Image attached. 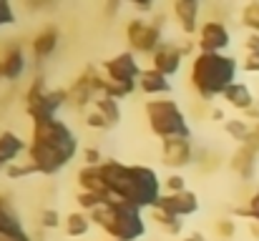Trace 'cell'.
Masks as SVG:
<instances>
[{
	"mask_svg": "<svg viewBox=\"0 0 259 241\" xmlns=\"http://www.w3.org/2000/svg\"><path fill=\"white\" fill-rule=\"evenodd\" d=\"M78 154V138L58 116L33 118V133L28 143V163L43 176H56Z\"/></svg>",
	"mask_w": 259,
	"mask_h": 241,
	"instance_id": "cell-1",
	"label": "cell"
},
{
	"mask_svg": "<svg viewBox=\"0 0 259 241\" xmlns=\"http://www.w3.org/2000/svg\"><path fill=\"white\" fill-rule=\"evenodd\" d=\"M101 171L106 176L108 191L113 199L136 206V209H149L154 211L161 194V178L151 166H141V163H121L116 159H106L101 163Z\"/></svg>",
	"mask_w": 259,
	"mask_h": 241,
	"instance_id": "cell-2",
	"label": "cell"
},
{
	"mask_svg": "<svg viewBox=\"0 0 259 241\" xmlns=\"http://www.w3.org/2000/svg\"><path fill=\"white\" fill-rule=\"evenodd\" d=\"M237 71L239 63L229 53H196L191 61L189 83L194 93L204 103H209L217 95H224L232 83H237Z\"/></svg>",
	"mask_w": 259,
	"mask_h": 241,
	"instance_id": "cell-3",
	"label": "cell"
},
{
	"mask_svg": "<svg viewBox=\"0 0 259 241\" xmlns=\"http://www.w3.org/2000/svg\"><path fill=\"white\" fill-rule=\"evenodd\" d=\"M93 226L103 229L113 241H139L146 234V219L144 211L136 206H128L118 199H111L93 214H88Z\"/></svg>",
	"mask_w": 259,
	"mask_h": 241,
	"instance_id": "cell-4",
	"label": "cell"
},
{
	"mask_svg": "<svg viewBox=\"0 0 259 241\" xmlns=\"http://www.w3.org/2000/svg\"><path fill=\"white\" fill-rule=\"evenodd\" d=\"M144 113H146L149 131L156 138H161V141H169V138H191V128H189L186 113L181 111V106L176 101H171V98L146 101Z\"/></svg>",
	"mask_w": 259,
	"mask_h": 241,
	"instance_id": "cell-5",
	"label": "cell"
},
{
	"mask_svg": "<svg viewBox=\"0 0 259 241\" xmlns=\"http://www.w3.org/2000/svg\"><path fill=\"white\" fill-rule=\"evenodd\" d=\"M164 15H154L151 20L144 18H134L126 25V40L131 45V53H144V56H154L161 43H164Z\"/></svg>",
	"mask_w": 259,
	"mask_h": 241,
	"instance_id": "cell-6",
	"label": "cell"
},
{
	"mask_svg": "<svg viewBox=\"0 0 259 241\" xmlns=\"http://www.w3.org/2000/svg\"><path fill=\"white\" fill-rule=\"evenodd\" d=\"M103 71H106V78H111L113 83H121V85H128V88H139V78L144 73L139 61H136V53H131V51L116 53L111 61L103 63Z\"/></svg>",
	"mask_w": 259,
	"mask_h": 241,
	"instance_id": "cell-7",
	"label": "cell"
},
{
	"mask_svg": "<svg viewBox=\"0 0 259 241\" xmlns=\"http://www.w3.org/2000/svg\"><path fill=\"white\" fill-rule=\"evenodd\" d=\"M232 45V33L222 20H206L201 23L196 33V48L199 53H224Z\"/></svg>",
	"mask_w": 259,
	"mask_h": 241,
	"instance_id": "cell-8",
	"label": "cell"
},
{
	"mask_svg": "<svg viewBox=\"0 0 259 241\" xmlns=\"http://www.w3.org/2000/svg\"><path fill=\"white\" fill-rule=\"evenodd\" d=\"M159 211H166L176 219H186V216H194L199 211V196L186 188V191H179V194H164L156 204Z\"/></svg>",
	"mask_w": 259,
	"mask_h": 241,
	"instance_id": "cell-9",
	"label": "cell"
},
{
	"mask_svg": "<svg viewBox=\"0 0 259 241\" xmlns=\"http://www.w3.org/2000/svg\"><path fill=\"white\" fill-rule=\"evenodd\" d=\"M161 163L174 171L194 163V143L191 138H169L161 141Z\"/></svg>",
	"mask_w": 259,
	"mask_h": 241,
	"instance_id": "cell-10",
	"label": "cell"
},
{
	"mask_svg": "<svg viewBox=\"0 0 259 241\" xmlns=\"http://www.w3.org/2000/svg\"><path fill=\"white\" fill-rule=\"evenodd\" d=\"M96 71L93 68H86L78 78L71 83L68 88V106L73 108H86L88 103H93L98 98V90H96Z\"/></svg>",
	"mask_w": 259,
	"mask_h": 241,
	"instance_id": "cell-11",
	"label": "cell"
},
{
	"mask_svg": "<svg viewBox=\"0 0 259 241\" xmlns=\"http://www.w3.org/2000/svg\"><path fill=\"white\" fill-rule=\"evenodd\" d=\"M181 61H184V51H181V45L164 40L161 48L151 56V68L159 71V73H164L166 78H171L174 73H179Z\"/></svg>",
	"mask_w": 259,
	"mask_h": 241,
	"instance_id": "cell-12",
	"label": "cell"
},
{
	"mask_svg": "<svg viewBox=\"0 0 259 241\" xmlns=\"http://www.w3.org/2000/svg\"><path fill=\"white\" fill-rule=\"evenodd\" d=\"M25 73V51L18 43H10L0 53V80H20Z\"/></svg>",
	"mask_w": 259,
	"mask_h": 241,
	"instance_id": "cell-13",
	"label": "cell"
},
{
	"mask_svg": "<svg viewBox=\"0 0 259 241\" xmlns=\"http://www.w3.org/2000/svg\"><path fill=\"white\" fill-rule=\"evenodd\" d=\"M58 40H61V30L56 25H43L30 40V51H33L35 61L51 58L56 53V48H58Z\"/></svg>",
	"mask_w": 259,
	"mask_h": 241,
	"instance_id": "cell-14",
	"label": "cell"
},
{
	"mask_svg": "<svg viewBox=\"0 0 259 241\" xmlns=\"http://www.w3.org/2000/svg\"><path fill=\"white\" fill-rule=\"evenodd\" d=\"M76 181H78L81 191L98 194V196H103V199H113L111 191H108V183H106V176H103L101 166H81Z\"/></svg>",
	"mask_w": 259,
	"mask_h": 241,
	"instance_id": "cell-15",
	"label": "cell"
},
{
	"mask_svg": "<svg viewBox=\"0 0 259 241\" xmlns=\"http://www.w3.org/2000/svg\"><path fill=\"white\" fill-rule=\"evenodd\" d=\"M20 154H28V143L15 131H0V171H5Z\"/></svg>",
	"mask_w": 259,
	"mask_h": 241,
	"instance_id": "cell-16",
	"label": "cell"
},
{
	"mask_svg": "<svg viewBox=\"0 0 259 241\" xmlns=\"http://www.w3.org/2000/svg\"><path fill=\"white\" fill-rule=\"evenodd\" d=\"M174 15L179 20V28L186 35H196L199 33V3L196 0H176L174 3Z\"/></svg>",
	"mask_w": 259,
	"mask_h": 241,
	"instance_id": "cell-17",
	"label": "cell"
},
{
	"mask_svg": "<svg viewBox=\"0 0 259 241\" xmlns=\"http://www.w3.org/2000/svg\"><path fill=\"white\" fill-rule=\"evenodd\" d=\"M232 108H237V111H252L254 108V93H252V88L247 85V83H232L227 90H224V95H222Z\"/></svg>",
	"mask_w": 259,
	"mask_h": 241,
	"instance_id": "cell-18",
	"label": "cell"
},
{
	"mask_svg": "<svg viewBox=\"0 0 259 241\" xmlns=\"http://www.w3.org/2000/svg\"><path fill=\"white\" fill-rule=\"evenodd\" d=\"M257 159H259V151L249 149V146H239L237 154L229 161V168L234 173H239L242 178H252L254 176V168H257Z\"/></svg>",
	"mask_w": 259,
	"mask_h": 241,
	"instance_id": "cell-19",
	"label": "cell"
},
{
	"mask_svg": "<svg viewBox=\"0 0 259 241\" xmlns=\"http://www.w3.org/2000/svg\"><path fill=\"white\" fill-rule=\"evenodd\" d=\"M139 88L146 93V95H164V93H171V80L166 78L164 73L154 71V68H146L139 78Z\"/></svg>",
	"mask_w": 259,
	"mask_h": 241,
	"instance_id": "cell-20",
	"label": "cell"
},
{
	"mask_svg": "<svg viewBox=\"0 0 259 241\" xmlns=\"http://www.w3.org/2000/svg\"><path fill=\"white\" fill-rule=\"evenodd\" d=\"M91 226H93V221H91V216L83 214V211H71V214H66V219H63L66 236H71V239L86 236L88 231H91Z\"/></svg>",
	"mask_w": 259,
	"mask_h": 241,
	"instance_id": "cell-21",
	"label": "cell"
},
{
	"mask_svg": "<svg viewBox=\"0 0 259 241\" xmlns=\"http://www.w3.org/2000/svg\"><path fill=\"white\" fill-rule=\"evenodd\" d=\"M93 108L108 121V126L113 128V126H118L121 123V106H118V101L116 98H108V95H98L96 101H93Z\"/></svg>",
	"mask_w": 259,
	"mask_h": 241,
	"instance_id": "cell-22",
	"label": "cell"
},
{
	"mask_svg": "<svg viewBox=\"0 0 259 241\" xmlns=\"http://www.w3.org/2000/svg\"><path fill=\"white\" fill-rule=\"evenodd\" d=\"M151 221H156V226H159L161 231H166L169 236H181V234H184V219H176V216L166 214V211L154 209V211H151Z\"/></svg>",
	"mask_w": 259,
	"mask_h": 241,
	"instance_id": "cell-23",
	"label": "cell"
},
{
	"mask_svg": "<svg viewBox=\"0 0 259 241\" xmlns=\"http://www.w3.org/2000/svg\"><path fill=\"white\" fill-rule=\"evenodd\" d=\"M224 131H227L229 138L239 141V146H242L249 138V133H252V123L247 118H227L224 121Z\"/></svg>",
	"mask_w": 259,
	"mask_h": 241,
	"instance_id": "cell-24",
	"label": "cell"
},
{
	"mask_svg": "<svg viewBox=\"0 0 259 241\" xmlns=\"http://www.w3.org/2000/svg\"><path fill=\"white\" fill-rule=\"evenodd\" d=\"M51 88L46 85V80L40 78H33V83L28 85V90H25V95H23V101H25V111H30V108H35L43 98H46V93H48Z\"/></svg>",
	"mask_w": 259,
	"mask_h": 241,
	"instance_id": "cell-25",
	"label": "cell"
},
{
	"mask_svg": "<svg viewBox=\"0 0 259 241\" xmlns=\"http://www.w3.org/2000/svg\"><path fill=\"white\" fill-rule=\"evenodd\" d=\"M111 199H103V196H98V194H88V191H78L76 194V204H78V209L83 211V214H93L96 209H101L103 204H108Z\"/></svg>",
	"mask_w": 259,
	"mask_h": 241,
	"instance_id": "cell-26",
	"label": "cell"
},
{
	"mask_svg": "<svg viewBox=\"0 0 259 241\" xmlns=\"http://www.w3.org/2000/svg\"><path fill=\"white\" fill-rule=\"evenodd\" d=\"M0 229H23L18 214L13 211V206L5 196H0Z\"/></svg>",
	"mask_w": 259,
	"mask_h": 241,
	"instance_id": "cell-27",
	"label": "cell"
},
{
	"mask_svg": "<svg viewBox=\"0 0 259 241\" xmlns=\"http://www.w3.org/2000/svg\"><path fill=\"white\" fill-rule=\"evenodd\" d=\"M242 25L249 33H259V3H247L242 8Z\"/></svg>",
	"mask_w": 259,
	"mask_h": 241,
	"instance_id": "cell-28",
	"label": "cell"
},
{
	"mask_svg": "<svg viewBox=\"0 0 259 241\" xmlns=\"http://www.w3.org/2000/svg\"><path fill=\"white\" fill-rule=\"evenodd\" d=\"M3 173H5L10 181H18V178H25V176L38 173V171H35V168H33V163H28V161H25V163H18V161H15V163H10Z\"/></svg>",
	"mask_w": 259,
	"mask_h": 241,
	"instance_id": "cell-29",
	"label": "cell"
},
{
	"mask_svg": "<svg viewBox=\"0 0 259 241\" xmlns=\"http://www.w3.org/2000/svg\"><path fill=\"white\" fill-rule=\"evenodd\" d=\"M214 234H217L219 239H232V236L237 234V221H234V219H219V221L214 224Z\"/></svg>",
	"mask_w": 259,
	"mask_h": 241,
	"instance_id": "cell-30",
	"label": "cell"
},
{
	"mask_svg": "<svg viewBox=\"0 0 259 241\" xmlns=\"http://www.w3.org/2000/svg\"><path fill=\"white\" fill-rule=\"evenodd\" d=\"M61 221H63V219H61V214H58L56 209H43V211H40V226H43V229H58Z\"/></svg>",
	"mask_w": 259,
	"mask_h": 241,
	"instance_id": "cell-31",
	"label": "cell"
},
{
	"mask_svg": "<svg viewBox=\"0 0 259 241\" xmlns=\"http://www.w3.org/2000/svg\"><path fill=\"white\" fill-rule=\"evenodd\" d=\"M86 126L88 128H93V131H108V128H111V126H108V121H106L96 108H93L91 113H86Z\"/></svg>",
	"mask_w": 259,
	"mask_h": 241,
	"instance_id": "cell-32",
	"label": "cell"
},
{
	"mask_svg": "<svg viewBox=\"0 0 259 241\" xmlns=\"http://www.w3.org/2000/svg\"><path fill=\"white\" fill-rule=\"evenodd\" d=\"M164 186H166V194H179V191H186V178H184L181 173H171V176H166Z\"/></svg>",
	"mask_w": 259,
	"mask_h": 241,
	"instance_id": "cell-33",
	"label": "cell"
},
{
	"mask_svg": "<svg viewBox=\"0 0 259 241\" xmlns=\"http://www.w3.org/2000/svg\"><path fill=\"white\" fill-rule=\"evenodd\" d=\"M13 23H15V10H13V5H10L8 0H0V28L13 25Z\"/></svg>",
	"mask_w": 259,
	"mask_h": 241,
	"instance_id": "cell-34",
	"label": "cell"
},
{
	"mask_svg": "<svg viewBox=\"0 0 259 241\" xmlns=\"http://www.w3.org/2000/svg\"><path fill=\"white\" fill-rule=\"evenodd\" d=\"M0 241H30L25 229H0Z\"/></svg>",
	"mask_w": 259,
	"mask_h": 241,
	"instance_id": "cell-35",
	"label": "cell"
},
{
	"mask_svg": "<svg viewBox=\"0 0 259 241\" xmlns=\"http://www.w3.org/2000/svg\"><path fill=\"white\" fill-rule=\"evenodd\" d=\"M244 206H247V219L259 224V191H254V194L247 199V204H244Z\"/></svg>",
	"mask_w": 259,
	"mask_h": 241,
	"instance_id": "cell-36",
	"label": "cell"
},
{
	"mask_svg": "<svg viewBox=\"0 0 259 241\" xmlns=\"http://www.w3.org/2000/svg\"><path fill=\"white\" fill-rule=\"evenodd\" d=\"M103 154L96 149V146H88L86 151H83V166H101L103 163Z\"/></svg>",
	"mask_w": 259,
	"mask_h": 241,
	"instance_id": "cell-37",
	"label": "cell"
},
{
	"mask_svg": "<svg viewBox=\"0 0 259 241\" xmlns=\"http://www.w3.org/2000/svg\"><path fill=\"white\" fill-rule=\"evenodd\" d=\"M242 68L247 73H259V53H247L242 61Z\"/></svg>",
	"mask_w": 259,
	"mask_h": 241,
	"instance_id": "cell-38",
	"label": "cell"
},
{
	"mask_svg": "<svg viewBox=\"0 0 259 241\" xmlns=\"http://www.w3.org/2000/svg\"><path fill=\"white\" fill-rule=\"evenodd\" d=\"M244 51L247 53H259V33H249L244 38Z\"/></svg>",
	"mask_w": 259,
	"mask_h": 241,
	"instance_id": "cell-39",
	"label": "cell"
},
{
	"mask_svg": "<svg viewBox=\"0 0 259 241\" xmlns=\"http://www.w3.org/2000/svg\"><path fill=\"white\" fill-rule=\"evenodd\" d=\"M134 8H136L139 13H151V10H154V3H149V0H146V3H134Z\"/></svg>",
	"mask_w": 259,
	"mask_h": 241,
	"instance_id": "cell-40",
	"label": "cell"
},
{
	"mask_svg": "<svg viewBox=\"0 0 259 241\" xmlns=\"http://www.w3.org/2000/svg\"><path fill=\"white\" fill-rule=\"evenodd\" d=\"M209 116H211V121H227V116H224V111H222V108H211V113H209Z\"/></svg>",
	"mask_w": 259,
	"mask_h": 241,
	"instance_id": "cell-41",
	"label": "cell"
},
{
	"mask_svg": "<svg viewBox=\"0 0 259 241\" xmlns=\"http://www.w3.org/2000/svg\"><path fill=\"white\" fill-rule=\"evenodd\" d=\"M247 226H249V234H252V236L259 241V224H257V221H249Z\"/></svg>",
	"mask_w": 259,
	"mask_h": 241,
	"instance_id": "cell-42",
	"label": "cell"
},
{
	"mask_svg": "<svg viewBox=\"0 0 259 241\" xmlns=\"http://www.w3.org/2000/svg\"><path fill=\"white\" fill-rule=\"evenodd\" d=\"M179 241H194V239H191V236L186 234V236H181V239H179Z\"/></svg>",
	"mask_w": 259,
	"mask_h": 241,
	"instance_id": "cell-43",
	"label": "cell"
},
{
	"mask_svg": "<svg viewBox=\"0 0 259 241\" xmlns=\"http://www.w3.org/2000/svg\"><path fill=\"white\" fill-rule=\"evenodd\" d=\"M103 241H106V239H103ZM108 241H113V239H108Z\"/></svg>",
	"mask_w": 259,
	"mask_h": 241,
	"instance_id": "cell-44",
	"label": "cell"
}]
</instances>
